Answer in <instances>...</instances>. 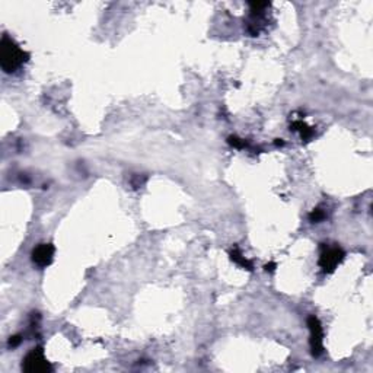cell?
<instances>
[{"label":"cell","instance_id":"obj_1","mask_svg":"<svg viewBox=\"0 0 373 373\" xmlns=\"http://www.w3.org/2000/svg\"><path fill=\"white\" fill-rule=\"evenodd\" d=\"M30 59V54L24 51L8 34L0 41V67L8 75L19 70Z\"/></svg>","mask_w":373,"mask_h":373},{"label":"cell","instance_id":"obj_2","mask_svg":"<svg viewBox=\"0 0 373 373\" xmlns=\"http://www.w3.org/2000/svg\"><path fill=\"white\" fill-rule=\"evenodd\" d=\"M345 254L340 247H331L326 244H321V252L318 264L324 273H332L342 263Z\"/></svg>","mask_w":373,"mask_h":373},{"label":"cell","instance_id":"obj_3","mask_svg":"<svg viewBox=\"0 0 373 373\" xmlns=\"http://www.w3.org/2000/svg\"><path fill=\"white\" fill-rule=\"evenodd\" d=\"M22 370L28 373H47L51 372L53 367L44 356V350L41 347L32 348L22 361Z\"/></svg>","mask_w":373,"mask_h":373},{"label":"cell","instance_id":"obj_4","mask_svg":"<svg viewBox=\"0 0 373 373\" xmlns=\"http://www.w3.org/2000/svg\"><path fill=\"white\" fill-rule=\"evenodd\" d=\"M308 326H309V345H311V353L313 357H319L324 353V329L316 316H309L308 318Z\"/></svg>","mask_w":373,"mask_h":373},{"label":"cell","instance_id":"obj_5","mask_svg":"<svg viewBox=\"0 0 373 373\" xmlns=\"http://www.w3.org/2000/svg\"><path fill=\"white\" fill-rule=\"evenodd\" d=\"M32 263L41 268L50 265L54 257V247L51 244H40L32 251Z\"/></svg>","mask_w":373,"mask_h":373},{"label":"cell","instance_id":"obj_6","mask_svg":"<svg viewBox=\"0 0 373 373\" xmlns=\"http://www.w3.org/2000/svg\"><path fill=\"white\" fill-rule=\"evenodd\" d=\"M292 130L293 131H297L299 134H300V137H302V140H305V141H309L312 137H313V134H315V130L312 128V127H309L306 123H303V121H295L293 124H292Z\"/></svg>","mask_w":373,"mask_h":373},{"label":"cell","instance_id":"obj_7","mask_svg":"<svg viewBox=\"0 0 373 373\" xmlns=\"http://www.w3.org/2000/svg\"><path fill=\"white\" fill-rule=\"evenodd\" d=\"M231 260L233 261V263H236L239 267H242V268H245V270H248V271H252L254 270V267H252V263L249 261V260H247L244 255H242V252H241V249L238 248V247H235L232 251H231Z\"/></svg>","mask_w":373,"mask_h":373},{"label":"cell","instance_id":"obj_8","mask_svg":"<svg viewBox=\"0 0 373 373\" xmlns=\"http://www.w3.org/2000/svg\"><path fill=\"white\" fill-rule=\"evenodd\" d=\"M228 143H229L231 146L236 147V149H245V147L248 146V143H247L245 140H242V139H239V137H236V136L228 137Z\"/></svg>","mask_w":373,"mask_h":373},{"label":"cell","instance_id":"obj_9","mask_svg":"<svg viewBox=\"0 0 373 373\" xmlns=\"http://www.w3.org/2000/svg\"><path fill=\"white\" fill-rule=\"evenodd\" d=\"M326 218V213L321 209H315L311 215H309V220L313 222V223H318V222H322L324 219Z\"/></svg>","mask_w":373,"mask_h":373},{"label":"cell","instance_id":"obj_10","mask_svg":"<svg viewBox=\"0 0 373 373\" xmlns=\"http://www.w3.org/2000/svg\"><path fill=\"white\" fill-rule=\"evenodd\" d=\"M21 341H22V337H21V335H14V337H11V340H9V347H18V345L21 344Z\"/></svg>","mask_w":373,"mask_h":373},{"label":"cell","instance_id":"obj_11","mask_svg":"<svg viewBox=\"0 0 373 373\" xmlns=\"http://www.w3.org/2000/svg\"><path fill=\"white\" fill-rule=\"evenodd\" d=\"M265 270H267V271H270V273H273V271L276 270V264H274V263L267 264V265H265Z\"/></svg>","mask_w":373,"mask_h":373}]
</instances>
